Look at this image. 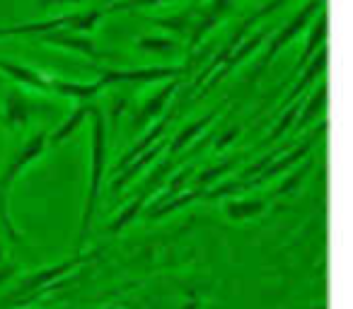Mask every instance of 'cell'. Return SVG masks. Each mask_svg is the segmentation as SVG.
<instances>
[{
  "label": "cell",
  "mask_w": 353,
  "mask_h": 309,
  "mask_svg": "<svg viewBox=\"0 0 353 309\" xmlns=\"http://www.w3.org/2000/svg\"><path fill=\"white\" fill-rule=\"evenodd\" d=\"M322 3H324V0H310L307 6H305L303 10H300L298 15H295L293 20H290L288 25H285L283 30H281L279 34L274 36V39H271L269 51H266V54H264V58H261V65H259V68H256V73H254V75H261V73H264L266 65H269V63H271V58H274V54H279V51L283 49V46L288 44V41L293 39V36L298 34V32L303 30L305 25H307V20L314 15V12L319 10V8H322Z\"/></svg>",
  "instance_id": "obj_1"
},
{
  "label": "cell",
  "mask_w": 353,
  "mask_h": 309,
  "mask_svg": "<svg viewBox=\"0 0 353 309\" xmlns=\"http://www.w3.org/2000/svg\"><path fill=\"white\" fill-rule=\"evenodd\" d=\"M182 73V68H133V70H104L99 75V87L117 83H148V80H167L176 78Z\"/></svg>",
  "instance_id": "obj_2"
},
{
  "label": "cell",
  "mask_w": 353,
  "mask_h": 309,
  "mask_svg": "<svg viewBox=\"0 0 353 309\" xmlns=\"http://www.w3.org/2000/svg\"><path fill=\"white\" fill-rule=\"evenodd\" d=\"M0 73H6L8 78L25 85V87L39 89V92H51V87H54V78L30 68V65L15 63V61H10V58H0Z\"/></svg>",
  "instance_id": "obj_3"
},
{
  "label": "cell",
  "mask_w": 353,
  "mask_h": 309,
  "mask_svg": "<svg viewBox=\"0 0 353 309\" xmlns=\"http://www.w3.org/2000/svg\"><path fill=\"white\" fill-rule=\"evenodd\" d=\"M324 36H327V17H319L317 25L312 27V32H310V39H307V46H305L303 56H300V63L295 65V73H300V70L305 68V65L310 63V61L314 58V51L322 49L324 44Z\"/></svg>",
  "instance_id": "obj_4"
},
{
  "label": "cell",
  "mask_w": 353,
  "mask_h": 309,
  "mask_svg": "<svg viewBox=\"0 0 353 309\" xmlns=\"http://www.w3.org/2000/svg\"><path fill=\"white\" fill-rule=\"evenodd\" d=\"M157 3H170V0H121V3H114V6H109L104 12H109V10H136V8L157 6Z\"/></svg>",
  "instance_id": "obj_5"
}]
</instances>
